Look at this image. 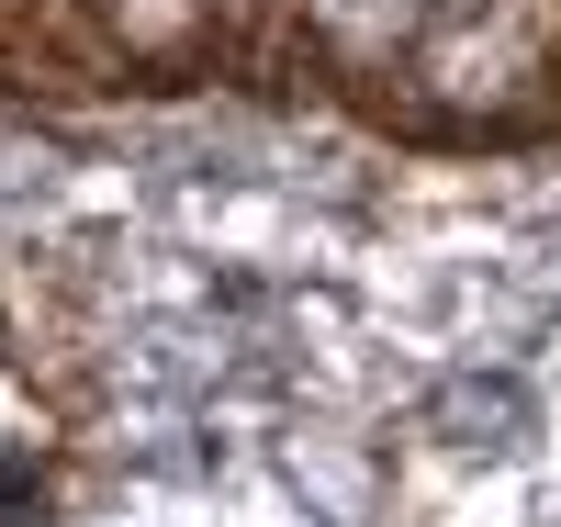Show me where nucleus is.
I'll return each mask as SVG.
<instances>
[{"mask_svg": "<svg viewBox=\"0 0 561 527\" xmlns=\"http://www.w3.org/2000/svg\"><path fill=\"white\" fill-rule=\"evenodd\" d=\"M438 426L460 449H517L528 438V381L517 370H460L449 393H438Z\"/></svg>", "mask_w": 561, "mask_h": 527, "instance_id": "obj_1", "label": "nucleus"}, {"mask_svg": "<svg viewBox=\"0 0 561 527\" xmlns=\"http://www.w3.org/2000/svg\"><path fill=\"white\" fill-rule=\"evenodd\" d=\"M0 527H45V483H34V460H0Z\"/></svg>", "mask_w": 561, "mask_h": 527, "instance_id": "obj_2", "label": "nucleus"}]
</instances>
